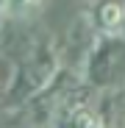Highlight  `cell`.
Listing matches in <instances>:
<instances>
[{"instance_id":"1","label":"cell","mask_w":125,"mask_h":128,"mask_svg":"<svg viewBox=\"0 0 125 128\" xmlns=\"http://www.w3.org/2000/svg\"><path fill=\"white\" fill-rule=\"evenodd\" d=\"M92 20L103 34H117L122 28V22H125V6L117 3V0H103L92 11Z\"/></svg>"},{"instance_id":"2","label":"cell","mask_w":125,"mask_h":128,"mask_svg":"<svg viewBox=\"0 0 125 128\" xmlns=\"http://www.w3.org/2000/svg\"><path fill=\"white\" fill-rule=\"evenodd\" d=\"M64 128H103V120L86 109V106H78V109H72L67 117H64Z\"/></svg>"},{"instance_id":"3","label":"cell","mask_w":125,"mask_h":128,"mask_svg":"<svg viewBox=\"0 0 125 128\" xmlns=\"http://www.w3.org/2000/svg\"><path fill=\"white\" fill-rule=\"evenodd\" d=\"M39 3H42V0H8L6 17H25L33 8H39Z\"/></svg>"},{"instance_id":"4","label":"cell","mask_w":125,"mask_h":128,"mask_svg":"<svg viewBox=\"0 0 125 128\" xmlns=\"http://www.w3.org/2000/svg\"><path fill=\"white\" fill-rule=\"evenodd\" d=\"M6 8H8V0H0V17H6Z\"/></svg>"}]
</instances>
